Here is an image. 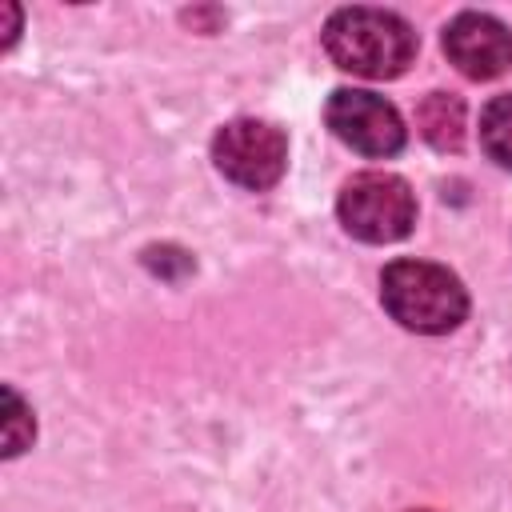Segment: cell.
<instances>
[{"label":"cell","mask_w":512,"mask_h":512,"mask_svg":"<svg viewBox=\"0 0 512 512\" xmlns=\"http://www.w3.org/2000/svg\"><path fill=\"white\" fill-rule=\"evenodd\" d=\"M324 48L336 68L364 80H396L416 60V32L384 8H340L324 24Z\"/></svg>","instance_id":"1"},{"label":"cell","mask_w":512,"mask_h":512,"mask_svg":"<svg viewBox=\"0 0 512 512\" xmlns=\"http://www.w3.org/2000/svg\"><path fill=\"white\" fill-rule=\"evenodd\" d=\"M380 300L400 328L424 336L452 332L468 316V292L456 272L428 260H392L380 272Z\"/></svg>","instance_id":"2"},{"label":"cell","mask_w":512,"mask_h":512,"mask_svg":"<svg viewBox=\"0 0 512 512\" xmlns=\"http://www.w3.org/2000/svg\"><path fill=\"white\" fill-rule=\"evenodd\" d=\"M340 224L364 244H396L416 224V196L396 172H356L336 200Z\"/></svg>","instance_id":"3"},{"label":"cell","mask_w":512,"mask_h":512,"mask_svg":"<svg viewBox=\"0 0 512 512\" xmlns=\"http://www.w3.org/2000/svg\"><path fill=\"white\" fill-rule=\"evenodd\" d=\"M212 160L232 184L264 192L284 176L288 140L268 120H232L212 136Z\"/></svg>","instance_id":"4"},{"label":"cell","mask_w":512,"mask_h":512,"mask_svg":"<svg viewBox=\"0 0 512 512\" xmlns=\"http://www.w3.org/2000/svg\"><path fill=\"white\" fill-rule=\"evenodd\" d=\"M324 120L348 148H356L360 156H372V160L396 156L408 140L400 112L384 96L364 92V88H336L328 96Z\"/></svg>","instance_id":"5"},{"label":"cell","mask_w":512,"mask_h":512,"mask_svg":"<svg viewBox=\"0 0 512 512\" xmlns=\"http://www.w3.org/2000/svg\"><path fill=\"white\" fill-rule=\"evenodd\" d=\"M444 56L468 80H496L512 64V32L488 12H460L444 28Z\"/></svg>","instance_id":"6"},{"label":"cell","mask_w":512,"mask_h":512,"mask_svg":"<svg viewBox=\"0 0 512 512\" xmlns=\"http://www.w3.org/2000/svg\"><path fill=\"white\" fill-rule=\"evenodd\" d=\"M416 128L436 152L464 148V100L452 92H428L416 108Z\"/></svg>","instance_id":"7"},{"label":"cell","mask_w":512,"mask_h":512,"mask_svg":"<svg viewBox=\"0 0 512 512\" xmlns=\"http://www.w3.org/2000/svg\"><path fill=\"white\" fill-rule=\"evenodd\" d=\"M480 148L500 168H512V92L492 96L480 112Z\"/></svg>","instance_id":"8"},{"label":"cell","mask_w":512,"mask_h":512,"mask_svg":"<svg viewBox=\"0 0 512 512\" xmlns=\"http://www.w3.org/2000/svg\"><path fill=\"white\" fill-rule=\"evenodd\" d=\"M36 436V420L16 388H4V456H20Z\"/></svg>","instance_id":"9"},{"label":"cell","mask_w":512,"mask_h":512,"mask_svg":"<svg viewBox=\"0 0 512 512\" xmlns=\"http://www.w3.org/2000/svg\"><path fill=\"white\" fill-rule=\"evenodd\" d=\"M4 16H8V36H4V48H12L16 28H20V8H16V4H4Z\"/></svg>","instance_id":"10"}]
</instances>
